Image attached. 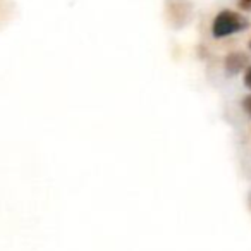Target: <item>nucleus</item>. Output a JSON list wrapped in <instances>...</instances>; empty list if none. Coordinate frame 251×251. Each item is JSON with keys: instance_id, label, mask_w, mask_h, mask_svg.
<instances>
[{"instance_id": "nucleus-5", "label": "nucleus", "mask_w": 251, "mask_h": 251, "mask_svg": "<svg viewBox=\"0 0 251 251\" xmlns=\"http://www.w3.org/2000/svg\"><path fill=\"white\" fill-rule=\"evenodd\" d=\"M243 81H244V86L251 91V64L244 69V79Z\"/></svg>"}, {"instance_id": "nucleus-1", "label": "nucleus", "mask_w": 251, "mask_h": 251, "mask_svg": "<svg viewBox=\"0 0 251 251\" xmlns=\"http://www.w3.org/2000/svg\"><path fill=\"white\" fill-rule=\"evenodd\" d=\"M250 28V21L244 18L241 12L230 11V9H222L212 21V36L215 40L227 38L230 35H236L244 29Z\"/></svg>"}, {"instance_id": "nucleus-8", "label": "nucleus", "mask_w": 251, "mask_h": 251, "mask_svg": "<svg viewBox=\"0 0 251 251\" xmlns=\"http://www.w3.org/2000/svg\"><path fill=\"white\" fill-rule=\"evenodd\" d=\"M250 50H251V40H250Z\"/></svg>"}, {"instance_id": "nucleus-6", "label": "nucleus", "mask_w": 251, "mask_h": 251, "mask_svg": "<svg viewBox=\"0 0 251 251\" xmlns=\"http://www.w3.org/2000/svg\"><path fill=\"white\" fill-rule=\"evenodd\" d=\"M237 7L244 12L251 11V0H239V2H237Z\"/></svg>"}, {"instance_id": "nucleus-4", "label": "nucleus", "mask_w": 251, "mask_h": 251, "mask_svg": "<svg viewBox=\"0 0 251 251\" xmlns=\"http://www.w3.org/2000/svg\"><path fill=\"white\" fill-rule=\"evenodd\" d=\"M241 105H243V110L248 114V117H251V93L243 98V103Z\"/></svg>"}, {"instance_id": "nucleus-7", "label": "nucleus", "mask_w": 251, "mask_h": 251, "mask_svg": "<svg viewBox=\"0 0 251 251\" xmlns=\"http://www.w3.org/2000/svg\"><path fill=\"white\" fill-rule=\"evenodd\" d=\"M250 206H251V195H250Z\"/></svg>"}, {"instance_id": "nucleus-2", "label": "nucleus", "mask_w": 251, "mask_h": 251, "mask_svg": "<svg viewBox=\"0 0 251 251\" xmlns=\"http://www.w3.org/2000/svg\"><path fill=\"white\" fill-rule=\"evenodd\" d=\"M165 11H167L169 23H172L176 28H181V26L188 25V21L191 19L193 5L188 0H167Z\"/></svg>"}, {"instance_id": "nucleus-3", "label": "nucleus", "mask_w": 251, "mask_h": 251, "mask_svg": "<svg viewBox=\"0 0 251 251\" xmlns=\"http://www.w3.org/2000/svg\"><path fill=\"white\" fill-rule=\"evenodd\" d=\"M250 66V55L246 52H229L224 57V69L229 74H239Z\"/></svg>"}]
</instances>
